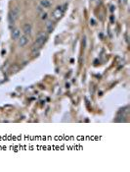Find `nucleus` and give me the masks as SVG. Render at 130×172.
<instances>
[{"instance_id": "nucleus-7", "label": "nucleus", "mask_w": 130, "mask_h": 172, "mask_svg": "<svg viewBox=\"0 0 130 172\" xmlns=\"http://www.w3.org/2000/svg\"><path fill=\"white\" fill-rule=\"evenodd\" d=\"M52 3H51L50 0H40V6L42 8H50Z\"/></svg>"}, {"instance_id": "nucleus-8", "label": "nucleus", "mask_w": 130, "mask_h": 172, "mask_svg": "<svg viewBox=\"0 0 130 172\" xmlns=\"http://www.w3.org/2000/svg\"><path fill=\"white\" fill-rule=\"evenodd\" d=\"M8 21H9L10 26H14V24H15V22H16V19L12 16L11 13H9V15H8Z\"/></svg>"}, {"instance_id": "nucleus-11", "label": "nucleus", "mask_w": 130, "mask_h": 172, "mask_svg": "<svg viewBox=\"0 0 130 172\" xmlns=\"http://www.w3.org/2000/svg\"><path fill=\"white\" fill-rule=\"evenodd\" d=\"M120 2H125V0H120Z\"/></svg>"}, {"instance_id": "nucleus-3", "label": "nucleus", "mask_w": 130, "mask_h": 172, "mask_svg": "<svg viewBox=\"0 0 130 172\" xmlns=\"http://www.w3.org/2000/svg\"><path fill=\"white\" fill-rule=\"evenodd\" d=\"M23 32L26 36H30L32 34V26L29 23H26L23 27Z\"/></svg>"}, {"instance_id": "nucleus-2", "label": "nucleus", "mask_w": 130, "mask_h": 172, "mask_svg": "<svg viewBox=\"0 0 130 172\" xmlns=\"http://www.w3.org/2000/svg\"><path fill=\"white\" fill-rule=\"evenodd\" d=\"M27 42H29V37H27V36H26V34H23V36H20V39H18V44L20 47H24L26 46Z\"/></svg>"}, {"instance_id": "nucleus-1", "label": "nucleus", "mask_w": 130, "mask_h": 172, "mask_svg": "<svg viewBox=\"0 0 130 172\" xmlns=\"http://www.w3.org/2000/svg\"><path fill=\"white\" fill-rule=\"evenodd\" d=\"M63 13H64V10H63V7L62 6H57L55 10L52 13V17L54 20H59L62 16H63Z\"/></svg>"}, {"instance_id": "nucleus-5", "label": "nucleus", "mask_w": 130, "mask_h": 172, "mask_svg": "<svg viewBox=\"0 0 130 172\" xmlns=\"http://www.w3.org/2000/svg\"><path fill=\"white\" fill-rule=\"evenodd\" d=\"M21 36H22V34H21V30L18 29V28H16V29H14L12 31V39H13V40H18Z\"/></svg>"}, {"instance_id": "nucleus-4", "label": "nucleus", "mask_w": 130, "mask_h": 172, "mask_svg": "<svg viewBox=\"0 0 130 172\" xmlns=\"http://www.w3.org/2000/svg\"><path fill=\"white\" fill-rule=\"evenodd\" d=\"M45 29H46V32L48 34L52 33V31L54 30V22L52 20H48L46 24H45Z\"/></svg>"}, {"instance_id": "nucleus-6", "label": "nucleus", "mask_w": 130, "mask_h": 172, "mask_svg": "<svg viewBox=\"0 0 130 172\" xmlns=\"http://www.w3.org/2000/svg\"><path fill=\"white\" fill-rule=\"evenodd\" d=\"M10 13L12 14V16L15 18L16 20L19 18V16H20V9H19V7H15V8H13L11 11H10Z\"/></svg>"}, {"instance_id": "nucleus-10", "label": "nucleus", "mask_w": 130, "mask_h": 172, "mask_svg": "<svg viewBox=\"0 0 130 172\" xmlns=\"http://www.w3.org/2000/svg\"><path fill=\"white\" fill-rule=\"evenodd\" d=\"M90 23H92V25H95V21H94L93 19H92V20L90 21Z\"/></svg>"}, {"instance_id": "nucleus-9", "label": "nucleus", "mask_w": 130, "mask_h": 172, "mask_svg": "<svg viewBox=\"0 0 130 172\" xmlns=\"http://www.w3.org/2000/svg\"><path fill=\"white\" fill-rule=\"evenodd\" d=\"M47 18H48V14L42 12V14H41V20L45 21V20H47Z\"/></svg>"}]
</instances>
